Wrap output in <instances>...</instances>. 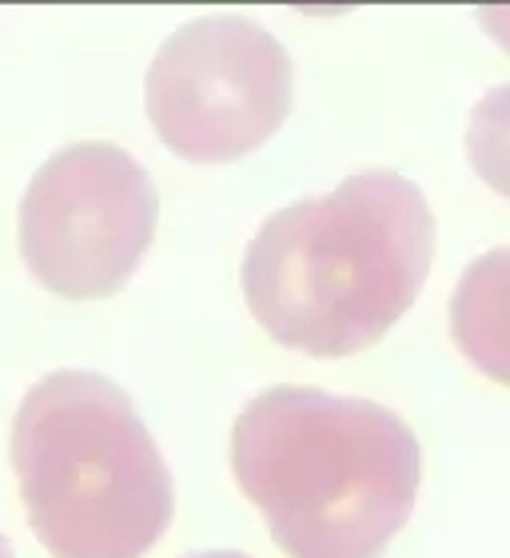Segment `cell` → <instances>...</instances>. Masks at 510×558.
I'll return each mask as SVG.
<instances>
[{"instance_id": "cell-8", "label": "cell", "mask_w": 510, "mask_h": 558, "mask_svg": "<svg viewBox=\"0 0 510 558\" xmlns=\"http://www.w3.org/2000/svg\"><path fill=\"white\" fill-rule=\"evenodd\" d=\"M478 21H483V28H487L502 48H510V9H483Z\"/></svg>"}, {"instance_id": "cell-10", "label": "cell", "mask_w": 510, "mask_h": 558, "mask_svg": "<svg viewBox=\"0 0 510 558\" xmlns=\"http://www.w3.org/2000/svg\"><path fill=\"white\" fill-rule=\"evenodd\" d=\"M0 558H16V555H12L9 538H4V535H0Z\"/></svg>"}, {"instance_id": "cell-5", "label": "cell", "mask_w": 510, "mask_h": 558, "mask_svg": "<svg viewBox=\"0 0 510 558\" xmlns=\"http://www.w3.org/2000/svg\"><path fill=\"white\" fill-rule=\"evenodd\" d=\"M144 105L175 156L240 160L276 136L291 112L288 48L247 16H199L160 45Z\"/></svg>"}, {"instance_id": "cell-9", "label": "cell", "mask_w": 510, "mask_h": 558, "mask_svg": "<svg viewBox=\"0 0 510 558\" xmlns=\"http://www.w3.org/2000/svg\"><path fill=\"white\" fill-rule=\"evenodd\" d=\"M187 558H252L244 550H199V555H187Z\"/></svg>"}, {"instance_id": "cell-4", "label": "cell", "mask_w": 510, "mask_h": 558, "mask_svg": "<svg viewBox=\"0 0 510 558\" xmlns=\"http://www.w3.org/2000/svg\"><path fill=\"white\" fill-rule=\"evenodd\" d=\"M160 196L148 168L108 140L52 151L24 187L21 256L64 300H105L148 252Z\"/></svg>"}, {"instance_id": "cell-2", "label": "cell", "mask_w": 510, "mask_h": 558, "mask_svg": "<svg viewBox=\"0 0 510 558\" xmlns=\"http://www.w3.org/2000/svg\"><path fill=\"white\" fill-rule=\"evenodd\" d=\"M232 475L288 558H379L415 511L423 451L382 403L267 387L235 418Z\"/></svg>"}, {"instance_id": "cell-7", "label": "cell", "mask_w": 510, "mask_h": 558, "mask_svg": "<svg viewBox=\"0 0 510 558\" xmlns=\"http://www.w3.org/2000/svg\"><path fill=\"white\" fill-rule=\"evenodd\" d=\"M466 160L478 180L510 199V84L483 93L466 120Z\"/></svg>"}, {"instance_id": "cell-6", "label": "cell", "mask_w": 510, "mask_h": 558, "mask_svg": "<svg viewBox=\"0 0 510 558\" xmlns=\"http://www.w3.org/2000/svg\"><path fill=\"white\" fill-rule=\"evenodd\" d=\"M451 336L463 360L510 387V247H490L454 283Z\"/></svg>"}, {"instance_id": "cell-3", "label": "cell", "mask_w": 510, "mask_h": 558, "mask_svg": "<svg viewBox=\"0 0 510 558\" xmlns=\"http://www.w3.org/2000/svg\"><path fill=\"white\" fill-rule=\"evenodd\" d=\"M9 454L28 526L57 558H144L172 523V471L108 375L36 379Z\"/></svg>"}, {"instance_id": "cell-1", "label": "cell", "mask_w": 510, "mask_h": 558, "mask_svg": "<svg viewBox=\"0 0 510 558\" xmlns=\"http://www.w3.org/2000/svg\"><path fill=\"white\" fill-rule=\"evenodd\" d=\"M435 259L427 196L391 168L271 211L244 252V300L283 348L343 360L379 343Z\"/></svg>"}]
</instances>
